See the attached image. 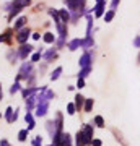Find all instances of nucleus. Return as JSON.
<instances>
[{
    "label": "nucleus",
    "instance_id": "obj_1",
    "mask_svg": "<svg viewBox=\"0 0 140 146\" xmlns=\"http://www.w3.org/2000/svg\"><path fill=\"white\" fill-rule=\"evenodd\" d=\"M93 125H85V128L82 130V135H83V145L85 146H91V141H93Z\"/></svg>",
    "mask_w": 140,
    "mask_h": 146
},
{
    "label": "nucleus",
    "instance_id": "obj_2",
    "mask_svg": "<svg viewBox=\"0 0 140 146\" xmlns=\"http://www.w3.org/2000/svg\"><path fill=\"white\" fill-rule=\"evenodd\" d=\"M65 5L70 11H77V10H85V0H64Z\"/></svg>",
    "mask_w": 140,
    "mask_h": 146
},
{
    "label": "nucleus",
    "instance_id": "obj_3",
    "mask_svg": "<svg viewBox=\"0 0 140 146\" xmlns=\"http://www.w3.org/2000/svg\"><path fill=\"white\" fill-rule=\"evenodd\" d=\"M31 72H33V63H28V62L23 63V67H21L18 76H16V81H20V80H23V78L28 80V76L31 75Z\"/></svg>",
    "mask_w": 140,
    "mask_h": 146
},
{
    "label": "nucleus",
    "instance_id": "obj_4",
    "mask_svg": "<svg viewBox=\"0 0 140 146\" xmlns=\"http://www.w3.org/2000/svg\"><path fill=\"white\" fill-rule=\"evenodd\" d=\"M31 52H33V46L31 44H21V47L18 49V57L26 58L28 55H31Z\"/></svg>",
    "mask_w": 140,
    "mask_h": 146
},
{
    "label": "nucleus",
    "instance_id": "obj_5",
    "mask_svg": "<svg viewBox=\"0 0 140 146\" xmlns=\"http://www.w3.org/2000/svg\"><path fill=\"white\" fill-rule=\"evenodd\" d=\"M29 36H31V31H29L28 28H23V29H20L18 34H16V41L20 42V44H26V41H28Z\"/></svg>",
    "mask_w": 140,
    "mask_h": 146
},
{
    "label": "nucleus",
    "instance_id": "obj_6",
    "mask_svg": "<svg viewBox=\"0 0 140 146\" xmlns=\"http://www.w3.org/2000/svg\"><path fill=\"white\" fill-rule=\"evenodd\" d=\"M91 60H93V57H91V54L90 52H85L80 57V60H78V63H80V68H86V67H91Z\"/></svg>",
    "mask_w": 140,
    "mask_h": 146
},
{
    "label": "nucleus",
    "instance_id": "obj_7",
    "mask_svg": "<svg viewBox=\"0 0 140 146\" xmlns=\"http://www.w3.org/2000/svg\"><path fill=\"white\" fill-rule=\"evenodd\" d=\"M93 10H94V16H96V18L104 16V13H106V2H103V3H96Z\"/></svg>",
    "mask_w": 140,
    "mask_h": 146
},
{
    "label": "nucleus",
    "instance_id": "obj_8",
    "mask_svg": "<svg viewBox=\"0 0 140 146\" xmlns=\"http://www.w3.org/2000/svg\"><path fill=\"white\" fill-rule=\"evenodd\" d=\"M56 26H57V33H59V36L62 37V39H65V37H67V33H68L67 25H65V23H57Z\"/></svg>",
    "mask_w": 140,
    "mask_h": 146
},
{
    "label": "nucleus",
    "instance_id": "obj_9",
    "mask_svg": "<svg viewBox=\"0 0 140 146\" xmlns=\"http://www.w3.org/2000/svg\"><path fill=\"white\" fill-rule=\"evenodd\" d=\"M85 99H86V98H83L82 94H77V96H75V102H73V104H75V107H77L78 112L83 109V106H85Z\"/></svg>",
    "mask_w": 140,
    "mask_h": 146
},
{
    "label": "nucleus",
    "instance_id": "obj_10",
    "mask_svg": "<svg viewBox=\"0 0 140 146\" xmlns=\"http://www.w3.org/2000/svg\"><path fill=\"white\" fill-rule=\"evenodd\" d=\"M82 42H83V39H72V41L67 44V47H68V50H77L78 47H82Z\"/></svg>",
    "mask_w": 140,
    "mask_h": 146
},
{
    "label": "nucleus",
    "instance_id": "obj_11",
    "mask_svg": "<svg viewBox=\"0 0 140 146\" xmlns=\"http://www.w3.org/2000/svg\"><path fill=\"white\" fill-rule=\"evenodd\" d=\"M25 120H26V123H28V130L31 131L33 128L36 127V123H34V119H33V114H31V112H26Z\"/></svg>",
    "mask_w": 140,
    "mask_h": 146
},
{
    "label": "nucleus",
    "instance_id": "obj_12",
    "mask_svg": "<svg viewBox=\"0 0 140 146\" xmlns=\"http://www.w3.org/2000/svg\"><path fill=\"white\" fill-rule=\"evenodd\" d=\"M26 21H28V18H26V16H20V18L15 21V31L23 29V28H25V25H26Z\"/></svg>",
    "mask_w": 140,
    "mask_h": 146
},
{
    "label": "nucleus",
    "instance_id": "obj_13",
    "mask_svg": "<svg viewBox=\"0 0 140 146\" xmlns=\"http://www.w3.org/2000/svg\"><path fill=\"white\" fill-rule=\"evenodd\" d=\"M13 3V8H25V7H28L29 3H31V0H15V2H11Z\"/></svg>",
    "mask_w": 140,
    "mask_h": 146
},
{
    "label": "nucleus",
    "instance_id": "obj_14",
    "mask_svg": "<svg viewBox=\"0 0 140 146\" xmlns=\"http://www.w3.org/2000/svg\"><path fill=\"white\" fill-rule=\"evenodd\" d=\"M59 15H60V23H65V25H67L68 21L72 20V15H70L67 10H60L59 11Z\"/></svg>",
    "mask_w": 140,
    "mask_h": 146
},
{
    "label": "nucleus",
    "instance_id": "obj_15",
    "mask_svg": "<svg viewBox=\"0 0 140 146\" xmlns=\"http://www.w3.org/2000/svg\"><path fill=\"white\" fill-rule=\"evenodd\" d=\"M5 120L8 122V123H13V122H15V112H13L11 107H7V110H5Z\"/></svg>",
    "mask_w": 140,
    "mask_h": 146
},
{
    "label": "nucleus",
    "instance_id": "obj_16",
    "mask_svg": "<svg viewBox=\"0 0 140 146\" xmlns=\"http://www.w3.org/2000/svg\"><path fill=\"white\" fill-rule=\"evenodd\" d=\"M93 46H94V41H93V37L91 36H86L85 39H83V42H82L83 49H90V47H93Z\"/></svg>",
    "mask_w": 140,
    "mask_h": 146
},
{
    "label": "nucleus",
    "instance_id": "obj_17",
    "mask_svg": "<svg viewBox=\"0 0 140 146\" xmlns=\"http://www.w3.org/2000/svg\"><path fill=\"white\" fill-rule=\"evenodd\" d=\"M93 123L98 127V128H104V127H106V122H104V119L101 117V115H96V117H94Z\"/></svg>",
    "mask_w": 140,
    "mask_h": 146
},
{
    "label": "nucleus",
    "instance_id": "obj_18",
    "mask_svg": "<svg viewBox=\"0 0 140 146\" xmlns=\"http://www.w3.org/2000/svg\"><path fill=\"white\" fill-rule=\"evenodd\" d=\"M56 57H57V52H56L54 49H51L49 52L44 54V60H46V62H52V60H54Z\"/></svg>",
    "mask_w": 140,
    "mask_h": 146
},
{
    "label": "nucleus",
    "instance_id": "obj_19",
    "mask_svg": "<svg viewBox=\"0 0 140 146\" xmlns=\"http://www.w3.org/2000/svg\"><path fill=\"white\" fill-rule=\"evenodd\" d=\"M114 16H116V10H108L106 11V13H104V21H106V23H111V21L114 20Z\"/></svg>",
    "mask_w": 140,
    "mask_h": 146
},
{
    "label": "nucleus",
    "instance_id": "obj_20",
    "mask_svg": "<svg viewBox=\"0 0 140 146\" xmlns=\"http://www.w3.org/2000/svg\"><path fill=\"white\" fill-rule=\"evenodd\" d=\"M44 42L46 44H52V42H56V34H52V33H46L44 36H42Z\"/></svg>",
    "mask_w": 140,
    "mask_h": 146
},
{
    "label": "nucleus",
    "instance_id": "obj_21",
    "mask_svg": "<svg viewBox=\"0 0 140 146\" xmlns=\"http://www.w3.org/2000/svg\"><path fill=\"white\" fill-rule=\"evenodd\" d=\"M93 104H94L93 99H85V106H83L85 112H91V109H93Z\"/></svg>",
    "mask_w": 140,
    "mask_h": 146
},
{
    "label": "nucleus",
    "instance_id": "obj_22",
    "mask_svg": "<svg viewBox=\"0 0 140 146\" xmlns=\"http://www.w3.org/2000/svg\"><path fill=\"white\" fill-rule=\"evenodd\" d=\"M28 133H29V130L28 128H25V130H20V133H18V140L23 143V141L28 140Z\"/></svg>",
    "mask_w": 140,
    "mask_h": 146
},
{
    "label": "nucleus",
    "instance_id": "obj_23",
    "mask_svg": "<svg viewBox=\"0 0 140 146\" xmlns=\"http://www.w3.org/2000/svg\"><path fill=\"white\" fill-rule=\"evenodd\" d=\"M49 15H51L52 18H54V21H56V25H57V23H60V15H59V11H57V10H54V8H51V10H49Z\"/></svg>",
    "mask_w": 140,
    "mask_h": 146
},
{
    "label": "nucleus",
    "instance_id": "obj_24",
    "mask_svg": "<svg viewBox=\"0 0 140 146\" xmlns=\"http://www.w3.org/2000/svg\"><path fill=\"white\" fill-rule=\"evenodd\" d=\"M90 72H91V67L82 68V70H80V73H78V78H83V80H85V78L90 75Z\"/></svg>",
    "mask_w": 140,
    "mask_h": 146
},
{
    "label": "nucleus",
    "instance_id": "obj_25",
    "mask_svg": "<svg viewBox=\"0 0 140 146\" xmlns=\"http://www.w3.org/2000/svg\"><path fill=\"white\" fill-rule=\"evenodd\" d=\"M60 73H62V67H57L54 72H52L51 75V80L52 81H56V80H59V76H60Z\"/></svg>",
    "mask_w": 140,
    "mask_h": 146
},
{
    "label": "nucleus",
    "instance_id": "obj_26",
    "mask_svg": "<svg viewBox=\"0 0 140 146\" xmlns=\"http://www.w3.org/2000/svg\"><path fill=\"white\" fill-rule=\"evenodd\" d=\"M34 93H36V88H33V86L31 88H26V89H23V98L26 99V98H29V96L34 94Z\"/></svg>",
    "mask_w": 140,
    "mask_h": 146
},
{
    "label": "nucleus",
    "instance_id": "obj_27",
    "mask_svg": "<svg viewBox=\"0 0 140 146\" xmlns=\"http://www.w3.org/2000/svg\"><path fill=\"white\" fill-rule=\"evenodd\" d=\"M10 37H11V29H7L2 34V42H10Z\"/></svg>",
    "mask_w": 140,
    "mask_h": 146
},
{
    "label": "nucleus",
    "instance_id": "obj_28",
    "mask_svg": "<svg viewBox=\"0 0 140 146\" xmlns=\"http://www.w3.org/2000/svg\"><path fill=\"white\" fill-rule=\"evenodd\" d=\"M75 110H77L75 104H73V102H70V104L67 106V114H68V115H73V114H75Z\"/></svg>",
    "mask_w": 140,
    "mask_h": 146
},
{
    "label": "nucleus",
    "instance_id": "obj_29",
    "mask_svg": "<svg viewBox=\"0 0 140 146\" xmlns=\"http://www.w3.org/2000/svg\"><path fill=\"white\" fill-rule=\"evenodd\" d=\"M18 91H20V83H18V81H15V83H13V86L10 88V94H15V93H18Z\"/></svg>",
    "mask_w": 140,
    "mask_h": 146
},
{
    "label": "nucleus",
    "instance_id": "obj_30",
    "mask_svg": "<svg viewBox=\"0 0 140 146\" xmlns=\"http://www.w3.org/2000/svg\"><path fill=\"white\" fill-rule=\"evenodd\" d=\"M39 60H41V52H34L31 55V62L34 63V62H39Z\"/></svg>",
    "mask_w": 140,
    "mask_h": 146
},
{
    "label": "nucleus",
    "instance_id": "obj_31",
    "mask_svg": "<svg viewBox=\"0 0 140 146\" xmlns=\"http://www.w3.org/2000/svg\"><path fill=\"white\" fill-rule=\"evenodd\" d=\"M21 11V8H13V10L10 11V16H8V20H13V18H15V15H18V13H20Z\"/></svg>",
    "mask_w": 140,
    "mask_h": 146
},
{
    "label": "nucleus",
    "instance_id": "obj_32",
    "mask_svg": "<svg viewBox=\"0 0 140 146\" xmlns=\"http://www.w3.org/2000/svg\"><path fill=\"white\" fill-rule=\"evenodd\" d=\"M33 146H42V138L41 136H36V138L33 140Z\"/></svg>",
    "mask_w": 140,
    "mask_h": 146
},
{
    "label": "nucleus",
    "instance_id": "obj_33",
    "mask_svg": "<svg viewBox=\"0 0 140 146\" xmlns=\"http://www.w3.org/2000/svg\"><path fill=\"white\" fill-rule=\"evenodd\" d=\"M75 88H78V89H82V88H85V80H83V78H78L77 84H75Z\"/></svg>",
    "mask_w": 140,
    "mask_h": 146
},
{
    "label": "nucleus",
    "instance_id": "obj_34",
    "mask_svg": "<svg viewBox=\"0 0 140 146\" xmlns=\"http://www.w3.org/2000/svg\"><path fill=\"white\" fill-rule=\"evenodd\" d=\"M121 0H111V10H116L117 7H119Z\"/></svg>",
    "mask_w": 140,
    "mask_h": 146
},
{
    "label": "nucleus",
    "instance_id": "obj_35",
    "mask_svg": "<svg viewBox=\"0 0 140 146\" xmlns=\"http://www.w3.org/2000/svg\"><path fill=\"white\" fill-rule=\"evenodd\" d=\"M134 47H137V49H140V36H137L134 39Z\"/></svg>",
    "mask_w": 140,
    "mask_h": 146
},
{
    "label": "nucleus",
    "instance_id": "obj_36",
    "mask_svg": "<svg viewBox=\"0 0 140 146\" xmlns=\"http://www.w3.org/2000/svg\"><path fill=\"white\" fill-rule=\"evenodd\" d=\"M103 143H101V140H94L93 138V141H91V146H101Z\"/></svg>",
    "mask_w": 140,
    "mask_h": 146
},
{
    "label": "nucleus",
    "instance_id": "obj_37",
    "mask_svg": "<svg viewBox=\"0 0 140 146\" xmlns=\"http://www.w3.org/2000/svg\"><path fill=\"white\" fill-rule=\"evenodd\" d=\"M31 36H33V39H34V41H38V39L41 37V36H39V33H33Z\"/></svg>",
    "mask_w": 140,
    "mask_h": 146
},
{
    "label": "nucleus",
    "instance_id": "obj_38",
    "mask_svg": "<svg viewBox=\"0 0 140 146\" xmlns=\"http://www.w3.org/2000/svg\"><path fill=\"white\" fill-rule=\"evenodd\" d=\"M0 146H10V143H8L7 140H2L0 141Z\"/></svg>",
    "mask_w": 140,
    "mask_h": 146
},
{
    "label": "nucleus",
    "instance_id": "obj_39",
    "mask_svg": "<svg viewBox=\"0 0 140 146\" xmlns=\"http://www.w3.org/2000/svg\"><path fill=\"white\" fill-rule=\"evenodd\" d=\"M137 63L140 65V52H139V55H137Z\"/></svg>",
    "mask_w": 140,
    "mask_h": 146
},
{
    "label": "nucleus",
    "instance_id": "obj_40",
    "mask_svg": "<svg viewBox=\"0 0 140 146\" xmlns=\"http://www.w3.org/2000/svg\"><path fill=\"white\" fill-rule=\"evenodd\" d=\"M103 2H106V0H96V3H103Z\"/></svg>",
    "mask_w": 140,
    "mask_h": 146
},
{
    "label": "nucleus",
    "instance_id": "obj_41",
    "mask_svg": "<svg viewBox=\"0 0 140 146\" xmlns=\"http://www.w3.org/2000/svg\"><path fill=\"white\" fill-rule=\"evenodd\" d=\"M2 96H3V93H2V89H0V101H2Z\"/></svg>",
    "mask_w": 140,
    "mask_h": 146
},
{
    "label": "nucleus",
    "instance_id": "obj_42",
    "mask_svg": "<svg viewBox=\"0 0 140 146\" xmlns=\"http://www.w3.org/2000/svg\"><path fill=\"white\" fill-rule=\"evenodd\" d=\"M0 42H2V36H0Z\"/></svg>",
    "mask_w": 140,
    "mask_h": 146
}]
</instances>
